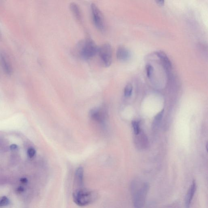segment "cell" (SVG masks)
<instances>
[{
  "mask_svg": "<svg viewBox=\"0 0 208 208\" xmlns=\"http://www.w3.org/2000/svg\"><path fill=\"white\" fill-rule=\"evenodd\" d=\"M24 191V187L20 186L17 188V191L18 192H22Z\"/></svg>",
  "mask_w": 208,
  "mask_h": 208,
  "instance_id": "7402d4cb",
  "label": "cell"
},
{
  "mask_svg": "<svg viewBox=\"0 0 208 208\" xmlns=\"http://www.w3.org/2000/svg\"><path fill=\"white\" fill-rule=\"evenodd\" d=\"M133 127L134 131L135 134L137 135L139 134L140 132V124L138 121H133L132 122Z\"/></svg>",
  "mask_w": 208,
  "mask_h": 208,
  "instance_id": "9a60e30c",
  "label": "cell"
},
{
  "mask_svg": "<svg viewBox=\"0 0 208 208\" xmlns=\"http://www.w3.org/2000/svg\"><path fill=\"white\" fill-rule=\"evenodd\" d=\"M83 177L84 170L81 167L78 168L75 172V185L77 187V189L83 188Z\"/></svg>",
  "mask_w": 208,
  "mask_h": 208,
  "instance_id": "ba28073f",
  "label": "cell"
},
{
  "mask_svg": "<svg viewBox=\"0 0 208 208\" xmlns=\"http://www.w3.org/2000/svg\"><path fill=\"white\" fill-rule=\"evenodd\" d=\"M70 8L75 18L79 21H81L82 17H81V10L78 5L76 3H72L70 4Z\"/></svg>",
  "mask_w": 208,
  "mask_h": 208,
  "instance_id": "7c38bea8",
  "label": "cell"
},
{
  "mask_svg": "<svg viewBox=\"0 0 208 208\" xmlns=\"http://www.w3.org/2000/svg\"><path fill=\"white\" fill-rule=\"evenodd\" d=\"M10 201L8 198L3 196L0 200V207H5L8 206L10 204Z\"/></svg>",
  "mask_w": 208,
  "mask_h": 208,
  "instance_id": "2e32d148",
  "label": "cell"
},
{
  "mask_svg": "<svg viewBox=\"0 0 208 208\" xmlns=\"http://www.w3.org/2000/svg\"><path fill=\"white\" fill-rule=\"evenodd\" d=\"M10 149L11 150L14 151V150H17L18 149V147H17V145L15 144H12L10 146Z\"/></svg>",
  "mask_w": 208,
  "mask_h": 208,
  "instance_id": "d6986e66",
  "label": "cell"
},
{
  "mask_svg": "<svg viewBox=\"0 0 208 208\" xmlns=\"http://www.w3.org/2000/svg\"><path fill=\"white\" fill-rule=\"evenodd\" d=\"M90 116L93 119L98 122H103L105 119L103 111L100 109H94L90 112Z\"/></svg>",
  "mask_w": 208,
  "mask_h": 208,
  "instance_id": "8fae6325",
  "label": "cell"
},
{
  "mask_svg": "<svg viewBox=\"0 0 208 208\" xmlns=\"http://www.w3.org/2000/svg\"><path fill=\"white\" fill-rule=\"evenodd\" d=\"M196 190V183L195 181L194 180L192 182L191 187L189 188L188 192L186 195V200H185V207L186 208H190L191 201L195 193Z\"/></svg>",
  "mask_w": 208,
  "mask_h": 208,
  "instance_id": "9c48e42d",
  "label": "cell"
},
{
  "mask_svg": "<svg viewBox=\"0 0 208 208\" xmlns=\"http://www.w3.org/2000/svg\"><path fill=\"white\" fill-rule=\"evenodd\" d=\"M36 151L33 148H30L27 151V155L29 158H33L36 154Z\"/></svg>",
  "mask_w": 208,
  "mask_h": 208,
  "instance_id": "e0dca14e",
  "label": "cell"
},
{
  "mask_svg": "<svg viewBox=\"0 0 208 208\" xmlns=\"http://www.w3.org/2000/svg\"><path fill=\"white\" fill-rule=\"evenodd\" d=\"M98 52L100 57L105 67L111 65L112 61V46L109 43H105L98 48Z\"/></svg>",
  "mask_w": 208,
  "mask_h": 208,
  "instance_id": "277c9868",
  "label": "cell"
},
{
  "mask_svg": "<svg viewBox=\"0 0 208 208\" xmlns=\"http://www.w3.org/2000/svg\"><path fill=\"white\" fill-rule=\"evenodd\" d=\"M20 181L21 183H23V184H26L28 182V180L27 178H22L20 179Z\"/></svg>",
  "mask_w": 208,
  "mask_h": 208,
  "instance_id": "44dd1931",
  "label": "cell"
},
{
  "mask_svg": "<svg viewBox=\"0 0 208 208\" xmlns=\"http://www.w3.org/2000/svg\"><path fill=\"white\" fill-rule=\"evenodd\" d=\"M0 63L5 73L8 75H11L12 72V65L8 55L3 51L0 52Z\"/></svg>",
  "mask_w": 208,
  "mask_h": 208,
  "instance_id": "8992f818",
  "label": "cell"
},
{
  "mask_svg": "<svg viewBox=\"0 0 208 208\" xmlns=\"http://www.w3.org/2000/svg\"><path fill=\"white\" fill-rule=\"evenodd\" d=\"M155 54L160 59L163 66L167 70H170L172 68V63L168 57L165 52L161 51L155 52Z\"/></svg>",
  "mask_w": 208,
  "mask_h": 208,
  "instance_id": "30bf717a",
  "label": "cell"
},
{
  "mask_svg": "<svg viewBox=\"0 0 208 208\" xmlns=\"http://www.w3.org/2000/svg\"><path fill=\"white\" fill-rule=\"evenodd\" d=\"M133 91V86L130 83H128L125 86L124 89V96L126 97H128L131 95Z\"/></svg>",
  "mask_w": 208,
  "mask_h": 208,
  "instance_id": "4fadbf2b",
  "label": "cell"
},
{
  "mask_svg": "<svg viewBox=\"0 0 208 208\" xmlns=\"http://www.w3.org/2000/svg\"><path fill=\"white\" fill-rule=\"evenodd\" d=\"M116 56L120 61H126L130 58V52L124 46H120L118 47L116 51Z\"/></svg>",
  "mask_w": 208,
  "mask_h": 208,
  "instance_id": "52a82bcc",
  "label": "cell"
},
{
  "mask_svg": "<svg viewBox=\"0 0 208 208\" xmlns=\"http://www.w3.org/2000/svg\"><path fill=\"white\" fill-rule=\"evenodd\" d=\"M155 2H156V3L158 4V6H163L164 5V1H163V0H162V1H155Z\"/></svg>",
  "mask_w": 208,
  "mask_h": 208,
  "instance_id": "ffe728a7",
  "label": "cell"
},
{
  "mask_svg": "<svg viewBox=\"0 0 208 208\" xmlns=\"http://www.w3.org/2000/svg\"><path fill=\"white\" fill-rule=\"evenodd\" d=\"M146 72H147V77L150 79L152 77V74H153V71H154V68L150 64H148L146 66Z\"/></svg>",
  "mask_w": 208,
  "mask_h": 208,
  "instance_id": "5bb4252c",
  "label": "cell"
},
{
  "mask_svg": "<svg viewBox=\"0 0 208 208\" xmlns=\"http://www.w3.org/2000/svg\"><path fill=\"white\" fill-rule=\"evenodd\" d=\"M93 20L96 27L100 30L103 31L105 28V20L103 15L96 4L92 3L91 6Z\"/></svg>",
  "mask_w": 208,
  "mask_h": 208,
  "instance_id": "5b68a950",
  "label": "cell"
},
{
  "mask_svg": "<svg viewBox=\"0 0 208 208\" xmlns=\"http://www.w3.org/2000/svg\"><path fill=\"white\" fill-rule=\"evenodd\" d=\"M149 189V183H145L142 184L141 187L135 192L133 197V205L135 208H142L144 206Z\"/></svg>",
  "mask_w": 208,
  "mask_h": 208,
  "instance_id": "3957f363",
  "label": "cell"
},
{
  "mask_svg": "<svg viewBox=\"0 0 208 208\" xmlns=\"http://www.w3.org/2000/svg\"><path fill=\"white\" fill-rule=\"evenodd\" d=\"M73 197L74 202L77 205L85 207L94 202L97 198V194L92 190L81 188L76 189Z\"/></svg>",
  "mask_w": 208,
  "mask_h": 208,
  "instance_id": "6da1fadb",
  "label": "cell"
},
{
  "mask_svg": "<svg viewBox=\"0 0 208 208\" xmlns=\"http://www.w3.org/2000/svg\"><path fill=\"white\" fill-rule=\"evenodd\" d=\"M164 110H162L161 112H159L158 114L155 116V119L156 121H160L162 119L163 116V114Z\"/></svg>",
  "mask_w": 208,
  "mask_h": 208,
  "instance_id": "ac0fdd59",
  "label": "cell"
},
{
  "mask_svg": "<svg viewBox=\"0 0 208 208\" xmlns=\"http://www.w3.org/2000/svg\"><path fill=\"white\" fill-rule=\"evenodd\" d=\"M77 50L81 58L88 60L92 58L98 52V48L93 40L87 38L78 43Z\"/></svg>",
  "mask_w": 208,
  "mask_h": 208,
  "instance_id": "7a4b0ae2",
  "label": "cell"
}]
</instances>
